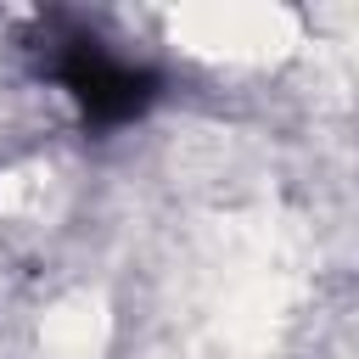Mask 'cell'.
Masks as SVG:
<instances>
[{
    "mask_svg": "<svg viewBox=\"0 0 359 359\" xmlns=\"http://www.w3.org/2000/svg\"><path fill=\"white\" fill-rule=\"evenodd\" d=\"M56 79H62V84L84 101V112L101 118V123H118V118L140 112L146 95H151V79H146L140 67H129L123 56H112L107 45H95V39H73L67 62L56 67Z\"/></svg>",
    "mask_w": 359,
    "mask_h": 359,
    "instance_id": "6da1fadb",
    "label": "cell"
}]
</instances>
